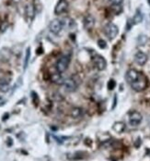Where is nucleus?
I'll return each instance as SVG.
<instances>
[{"label":"nucleus","instance_id":"obj_8","mask_svg":"<svg viewBox=\"0 0 150 161\" xmlns=\"http://www.w3.org/2000/svg\"><path fill=\"white\" fill-rule=\"evenodd\" d=\"M63 22L59 20H53L49 24V30H50L51 32H52L53 34H59L60 32L62 31L63 29Z\"/></svg>","mask_w":150,"mask_h":161},{"label":"nucleus","instance_id":"obj_4","mask_svg":"<svg viewBox=\"0 0 150 161\" xmlns=\"http://www.w3.org/2000/svg\"><path fill=\"white\" fill-rule=\"evenodd\" d=\"M143 117L138 111H133L129 114V124L132 127H136L142 122Z\"/></svg>","mask_w":150,"mask_h":161},{"label":"nucleus","instance_id":"obj_1","mask_svg":"<svg viewBox=\"0 0 150 161\" xmlns=\"http://www.w3.org/2000/svg\"><path fill=\"white\" fill-rule=\"evenodd\" d=\"M125 78L127 82L131 85V87L136 92H141L145 90L148 86L147 77L142 72H139L134 69L129 70L126 72Z\"/></svg>","mask_w":150,"mask_h":161},{"label":"nucleus","instance_id":"obj_5","mask_svg":"<svg viewBox=\"0 0 150 161\" xmlns=\"http://www.w3.org/2000/svg\"><path fill=\"white\" fill-rule=\"evenodd\" d=\"M93 63L95 65V67L99 70V71H104L107 67V62L105 60V58L100 56V55H95L92 58Z\"/></svg>","mask_w":150,"mask_h":161},{"label":"nucleus","instance_id":"obj_20","mask_svg":"<svg viewBox=\"0 0 150 161\" xmlns=\"http://www.w3.org/2000/svg\"><path fill=\"white\" fill-rule=\"evenodd\" d=\"M5 104V101H4V99L0 96V106H3Z\"/></svg>","mask_w":150,"mask_h":161},{"label":"nucleus","instance_id":"obj_7","mask_svg":"<svg viewBox=\"0 0 150 161\" xmlns=\"http://www.w3.org/2000/svg\"><path fill=\"white\" fill-rule=\"evenodd\" d=\"M68 9V2L66 0H59L54 7V13L56 15H61L66 12Z\"/></svg>","mask_w":150,"mask_h":161},{"label":"nucleus","instance_id":"obj_10","mask_svg":"<svg viewBox=\"0 0 150 161\" xmlns=\"http://www.w3.org/2000/svg\"><path fill=\"white\" fill-rule=\"evenodd\" d=\"M134 61L139 66H144L148 61V55L142 51H138L134 55Z\"/></svg>","mask_w":150,"mask_h":161},{"label":"nucleus","instance_id":"obj_9","mask_svg":"<svg viewBox=\"0 0 150 161\" xmlns=\"http://www.w3.org/2000/svg\"><path fill=\"white\" fill-rule=\"evenodd\" d=\"M83 25H84L85 30L90 31L91 29H93V28H94V25H95V19H94V17L91 16L90 14L87 15V16L84 18Z\"/></svg>","mask_w":150,"mask_h":161},{"label":"nucleus","instance_id":"obj_18","mask_svg":"<svg viewBox=\"0 0 150 161\" xmlns=\"http://www.w3.org/2000/svg\"><path fill=\"white\" fill-rule=\"evenodd\" d=\"M115 85H116V82L113 80H111L108 82V88L110 90H113V88L115 87Z\"/></svg>","mask_w":150,"mask_h":161},{"label":"nucleus","instance_id":"obj_14","mask_svg":"<svg viewBox=\"0 0 150 161\" xmlns=\"http://www.w3.org/2000/svg\"><path fill=\"white\" fill-rule=\"evenodd\" d=\"M9 89H10V87H9V84H8L7 81H6V80H0V92L7 93V92L9 91Z\"/></svg>","mask_w":150,"mask_h":161},{"label":"nucleus","instance_id":"obj_6","mask_svg":"<svg viewBox=\"0 0 150 161\" xmlns=\"http://www.w3.org/2000/svg\"><path fill=\"white\" fill-rule=\"evenodd\" d=\"M63 86H64V89L68 93H73L77 89V83L73 78L66 79L63 82Z\"/></svg>","mask_w":150,"mask_h":161},{"label":"nucleus","instance_id":"obj_3","mask_svg":"<svg viewBox=\"0 0 150 161\" xmlns=\"http://www.w3.org/2000/svg\"><path fill=\"white\" fill-rule=\"evenodd\" d=\"M104 33L110 40H113L118 35L119 29L115 24L110 22V23L106 24V26L104 27Z\"/></svg>","mask_w":150,"mask_h":161},{"label":"nucleus","instance_id":"obj_2","mask_svg":"<svg viewBox=\"0 0 150 161\" xmlns=\"http://www.w3.org/2000/svg\"><path fill=\"white\" fill-rule=\"evenodd\" d=\"M70 64V56L69 55H64L62 56L56 62V71L59 73H63L65 72L67 69L68 66Z\"/></svg>","mask_w":150,"mask_h":161},{"label":"nucleus","instance_id":"obj_16","mask_svg":"<svg viewBox=\"0 0 150 161\" xmlns=\"http://www.w3.org/2000/svg\"><path fill=\"white\" fill-rule=\"evenodd\" d=\"M30 48L28 47L27 50H26V55H25V59H24V70L27 69L28 67V64H29V60H30Z\"/></svg>","mask_w":150,"mask_h":161},{"label":"nucleus","instance_id":"obj_11","mask_svg":"<svg viewBox=\"0 0 150 161\" xmlns=\"http://www.w3.org/2000/svg\"><path fill=\"white\" fill-rule=\"evenodd\" d=\"M51 80L53 83H56V84H63L65 80L61 76V73L57 72V73H52L51 74Z\"/></svg>","mask_w":150,"mask_h":161},{"label":"nucleus","instance_id":"obj_12","mask_svg":"<svg viewBox=\"0 0 150 161\" xmlns=\"http://www.w3.org/2000/svg\"><path fill=\"white\" fill-rule=\"evenodd\" d=\"M70 115H71L72 118H74V119H78V118H80V117L83 115V109L80 108V107H74V108L71 110Z\"/></svg>","mask_w":150,"mask_h":161},{"label":"nucleus","instance_id":"obj_17","mask_svg":"<svg viewBox=\"0 0 150 161\" xmlns=\"http://www.w3.org/2000/svg\"><path fill=\"white\" fill-rule=\"evenodd\" d=\"M98 46H100L101 49H103V48H106L107 47V44H106V42L104 41V40H102V39H100L98 41Z\"/></svg>","mask_w":150,"mask_h":161},{"label":"nucleus","instance_id":"obj_19","mask_svg":"<svg viewBox=\"0 0 150 161\" xmlns=\"http://www.w3.org/2000/svg\"><path fill=\"white\" fill-rule=\"evenodd\" d=\"M111 5H121L124 0H108Z\"/></svg>","mask_w":150,"mask_h":161},{"label":"nucleus","instance_id":"obj_15","mask_svg":"<svg viewBox=\"0 0 150 161\" xmlns=\"http://www.w3.org/2000/svg\"><path fill=\"white\" fill-rule=\"evenodd\" d=\"M143 21V14L140 10H137L136 11V14L134 15V19H133V22H134V24H136V23H140L141 22Z\"/></svg>","mask_w":150,"mask_h":161},{"label":"nucleus","instance_id":"obj_13","mask_svg":"<svg viewBox=\"0 0 150 161\" xmlns=\"http://www.w3.org/2000/svg\"><path fill=\"white\" fill-rule=\"evenodd\" d=\"M25 12H26V15H27L29 18L32 19V18L34 17V14H35L34 7H33L31 4H29V5H27V6H26V8H25Z\"/></svg>","mask_w":150,"mask_h":161}]
</instances>
